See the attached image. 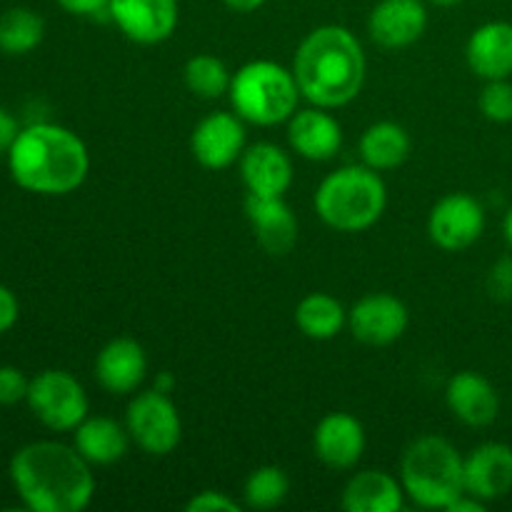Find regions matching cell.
Instances as JSON below:
<instances>
[{
    "mask_svg": "<svg viewBox=\"0 0 512 512\" xmlns=\"http://www.w3.org/2000/svg\"><path fill=\"white\" fill-rule=\"evenodd\" d=\"M178 0H110L108 18L120 33L140 45L168 40L178 28Z\"/></svg>",
    "mask_w": 512,
    "mask_h": 512,
    "instance_id": "30bf717a",
    "label": "cell"
},
{
    "mask_svg": "<svg viewBox=\"0 0 512 512\" xmlns=\"http://www.w3.org/2000/svg\"><path fill=\"white\" fill-rule=\"evenodd\" d=\"M195 160L208 170H225L245 153V125L238 113H210L190 135Z\"/></svg>",
    "mask_w": 512,
    "mask_h": 512,
    "instance_id": "8fae6325",
    "label": "cell"
},
{
    "mask_svg": "<svg viewBox=\"0 0 512 512\" xmlns=\"http://www.w3.org/2000/svg\"><path fill=\"white\" fill-rule=\"evenodd\" d=\"M290 493V480L278 465H260L248 475L243 488L245 505L253 510H273L283 505Z\"/></svg>",
    "mask_w": 512,
    "mask_h": 512,
    "instance_id": "83f0119b",
    "label": "cell"
},
{
    "mask_svg": "<svg viewBox=\"0 0 512 512\" xmlns=\"http://www.w3.org/2000/svg\"><path fill=\"white\" fill-rule=\"evenodd\" d=\"M125 428L140 450L148 455L163 458L180 445L183 423L173 400L163 390H145L135 395L128 405Z\"/></svg>",
    "mask_w": 512,
    "mask_h": 512,
    "instance_id": "ba28073f",
    "label": "cell"
},
{
    "mask_svg": "<svg viewBox=\"0 0 512 512\" xmlns=\"http://www.w3.org/2000/svg\"><path fill=\"white\" fill-rule=\"evenodd\" d=\"M10 480L33 512H80L95 495L90 463L75 445L38 440L28 443L10 460Z\"/></svg>",
    "mask_w": 512,
    "mask_h": 512,
    "instance_id": "6da1fadb",
    "label": "cell"
},
{
    "mask_svg": "<svg viewBox=\"0 0 512 512\" xmlns=\"http://www.w3.org/2000/svg\"><path fill=\"white\" fill-rule=\"evenodd\" d=\"M223 3L235 13H253V10L263 8L265 0H223Z\"/></svg>",
    "mask_w": 512,
    "mask_h": 512,
    "instance_id": "8d00e7d4",
    "label": "cell"
},
{
    "mask_svg": "<svg viewBox=\"0 0 512 512\" xmlns=\"http://www.w3.org/2000/svg\"><path fill=\"white\" fill-rule=\"evenodd\" d=\"M405 490L400 480L385 470H363L343 488V505L348 512H398L403 510Z\"/></svg>",
    "mask_w": 512,
    "mask_h": 512,
    "instance_id": "7402d4cb",
    "label": "cell"
},
{
    "mask_svg": "<svg viewBox=\"0 0 512 512\" xmlns=\"http://www.w3.org/2000/svg\"><path fill=\"white\" fill-rule=\"evenodd\" d=\"M148 373V355L133 338H115L95 358V378L108 393L128 395Z\"/></svg>",
    "mask_w": 512,
    "mask_h": 512,
    "instance_id": "d6986e66",
    "label": "cell"
},
{
    "mask_svg": "<svg viewBox=\"0 0 512 512\" xmlns=\"http://www.w3.org/2000/svg\"><path fill=\"white\" fill-rule=\"evenodd\" d=\"M188 512H240L238 500L230 498L228 493H220V490H203V493H195L193 498L185 503Z\"/></svg>",
    "mask_w": 512,
    "mask_h": 512,
    "instance_id": "4dcf8cb0",
    "label": "cell"
},
{
    "mask_svg": "<svg viewBox=\"0 0 512 512\" xmlns=\"http://www.w3.org/2000/svg\"><path fill=\"white\" fill-rule=\"evenodd\" d=\"M60 8L78 18H108L110 0H58Z\"/></svg>",
    "mask_w": 512,
    "mask_h": 512,
    "instance_id": "d6a6232c",
    "label": "cell"
},
{
    "mask_svg": "<svg viewBox=\"0 0 512 512\" xmlns=\"http://www.w3.org/2000/svg\"><path fill=\"white\" fill-rule=\"evenodd\" d=\"M293 75L305 100L325 110L343 108L363 90V45L343 25H320L300 43Z\"/></svg>",
    "mask_w": 512,
    "mask_h": 512,
    "instance_id": "7a4b0ae2",
    "label": "cell"
},
{
    "mask_svg": "<svg viewBox=\"0 0 512 512\" xmlns=\"http://www.w3.org/2000/svg\"><path fill=\"white\" fill-rule=\"evenodd\" d=\"M470 70L483 80H500L512 75V23L490 20L473 30L465 48Z\"/></svg>",
    "mask_w": 512,
    "mask_h": 512,
    "instance_id": "44dd1931",
    "label": "cell"
},
{
    "mask_svg": "<svg viewBox=\"0 0 512 512\" xmlns=\"http://www.w3.org/2000/svg\"><path fill=\"white\" fill-rule=\"evenodd\" d=\"M8 170L28 193L68 195L85 183L90 155L73 130L55 123H30L8 150Z\"/></svg>",
    "mask_w": 512,
    "mask_h": 512,
    "instance_id": "3957f363",
    "label": "cell"
},
{
    "mask_svg": "<svg viewBox=\"0 0 512 512\" xmlns=\"http://www.w3.org/2000/svg\"><path fill=\"white\" fill-rule=\"evenodd\" d=\"M503 233H505V240H508V245L512 248V208L505 213V220H503Z\"/></svg>",
    "mask_w": 512,
    "mask_h": 512,
    "instance_id": "74e56055",
    "label": "cell"
},
{
    "mask_svg": "<svg viewBox=\"0 0 512 512\" xmlns=\"http://www.w3.org/2000/svg\"><path fill=\"white\" fill-rule=\"evenodd\" d=\"M230 103L243 120L253 125H278L298 110L300 88L293 70L273 60H253L230 80Z\"/></svg>",
    "mask_w": 512,
    "mask_h": 512,
    "instance_id": "8992f818",
    "label": "cell"
},
{
    "mask_svg": "<svg viewBox=\"0 0 512 512\" xmlns=\"http://www.w3.org/2000/svg\"><path fill=\"white\" fill-rule=\"evenodd\" d=\"M75 450L88 460L90 465H113L125 458L130 445L128 428L113 418H85L78 428L73 430Z\"/></svg>",
    "mask_w": 512,
    "mask_h": 512,
    "instance_id": "603a6c76",
    "label": "cell"
},
{
    "mask_svg": "<svg viewBox=\"0 0 512 512\" xmlns=\"http://www.w3.org/2000/svg\"><path fill=\"white\" fill-rule=\"evenodd\" d=\"M488 290L495 300H512V255L493 265L488 275Z\"/></svg>",
    "mask_w": 512,
    "mask_h": 512,
    "instance_id": "1f68e13d",
    "label": "cell"
},
{
    "mask_svg": "<svg viewBox=\"0 0 512 512\" xmlns=\"http://www.w3.org/2000/svg\"><path fill=\"white\" fill-rule=\"evenodd\" d=\"M315 455L333 470H348L358 465L365 453V428L355 415L330 413L313 433Z\"/></svg>",
    "mask_w": 512,
    "mask_h": 512,
    "instance_id": "9a60e30c",
    "label": "cell"
},
{
    "mask_svg": "<svg viewBox=\"0 0 512 512\" xmlns=\"http://www.w3.org/2000/svg\"><path fill=\"white\" fill-rule=\"evenodd\" d=\"M428 3L440 5V8H453V5H460L463 0H428Z\"/></svg>",
    "mask_w": 512,
    "mask_h": 512,
    "instance_id": "f35d334b",
    "label": "cell"
},
{
    "mask_svg": "<svg viewBox=\"0 0 512 512\" xmlns=\"http://www.w3.org/2000/svg\"><path fill=\"white\" fill-rule=\"evenodd\" d=\"M400 483L420 508L448 510L465 493V458L445 438L423 435L405 450Z\"/></svg>",
    "mask_w": 512,
    "mask_h": 512,
    "instance_id": "277c9868",
    "label": "cell"
},
{
    "mask_svg": "<svg viewBox=\"0 0 512 512\" xmlns=\"http://www.w3.org/2000/svg\"><path fill=\"white\" fill-rule=\"evenodd\" d=\"M30 380L15 365H0V405H18L28 398Z\"/></svg>",
    "mask_w": 512,
    "mask_h": 512,
    "instance_id": "f546056e",
    "label": "cell"
},
{
    "mask_svg": "<svg viewBox=\"0 0 512 512\" xmlns=\"http://www.w3.org/2000/svg\"><path fill=\"white\" fill-rule=\"evenodd\" d=\"M480 113L490 123H510L512 120V83L508 78L488 80L480 93Z\"/></svg>",
    "mask_w": 512,
    "mask_h": 512,
    "instance_id": "f1b7e54d",
    "label": "cell"
},
{
    "mask_svg": "<svg viewBox=\"0 0 512 512\" xmlns=\"http://www.w3.org/2000/svg\"><path fill=\"white\" fill-rule=\"evenodd\" d=\"M360 155H363V163L373 170L398 168L410 155L408 130L390 120L373 123L360 138Z\"/></svg>",
    "mask_w": 512,
    "mask_h": 512,
    "instance_id": "cb8c5ba5",
    "label": "cell"
},
{
    "mask_svg": "<svg viewBox=\"0 0 512 512\" xmlns=\"http://www.w3.org/2000/svg\"><path fill=\"white\" fill-rule=\"evenodd\" d=\"M288 140L290 148L300 158L323 163V160L335 158V153L343 145V128L333 115L325 113V108L315 105V108L295 110L290 115Z\"/></svg>",
    "mask_w": 512,
    "mask_h": 512,
    "instance_id": "ffe728a7",
    "label": "cell"
},
{
    "mask_svg": "<svg viewBox=\"0 0 512 512\" xmlns=\"http://www.w3.org/2000/svg\"><path fill=\"white\" fill-rule=\"evenodd\" d=\"M245 215H248L255 240L270 255H288L298 243V218L283 198L248 193Z\"/></svg>",
    "mask_w": 512,
    "mask_h": 512,
    "instance_id": "e0dca14e",
    "label": "cell"
},
{
    "mask_svg": "<svg viewBox=\"0 0 512 512\" xmlns=\"http://www.w3.org/2000/svg\"><path fill=\"white\" fill-rule=\"evenodd\" d=\"M183 78L190 93L205 100H215L228 93L233 75L228 73L223 60L215 58V55L200 53L185 63Z\"/></svg>",
    "mask_w": 512,
    "mask_h": 512,
    "instance_id": "4316f807",
    "label": "cell"
},
{
    "mask_svg": "<svg viewBox=\"0 0 512 512\" xmlns=\"http://www.w3.org/2000/svg\"><path fill=\"white\" fill-rule=\"evenodd\" d=\"M20 130L23 128H20V123L15 120V115H10L8 110L0 108V153H8Z\"/></svg>",
    "mask_w": 512,
    "mask_h": 512,
    "instance_id": "e575fe53",
    "label": "cell"
},
{
    "mask_svg": "<svg viewBox=\"0 0 512 512\" xmlns=\"http://www.w3.org/2000/svg\"><path fill=\"white\" fill-rule=\"evenodd\" d=\"M388 190L378 170L368 165H345L320 183L315 210L325 225L340 233H360L373 228L385 213Z\"/></svg>",
    "mask_w": 512,
    "mask_h": 512,
    "instance_id": "5b68a950",
    "label": "cell"
},
{
    "mask_svg": "<svg viewBox=\"0 0 512 512\" xmlns=\"http://www.w3.org/2000/svg\"><path fill=\"white\" fill-rule=\"evenodd\" d=\"M428 28L423 0H380L368 18V33L378 45L390 50L418 43Z\"/></svg>",
    "mask_w": 512,
    "mask_h": 512,
    "instance_id": "4fadbf2b",
    "label": "cell"
},
{
    "mask_svg": "<svg viewBox=\"0 0 512 512\" xmlns=\"http://www.w3.org/2000/svg\"><path fill=\"white\" fill-rule=\"evenodd\" d=\"M295 323L310 340H330L348 323V313L333 295L310 293L295 308Z\"/></svg>",
    "mask_w": 512,
    "mask_h": 512,
    "instance_id": "d4e9b609",
    "label": "cell"
},
{
    "mask_svg": "<svg viewBox=\"0 0 512 512\" xmlns=\"http://www.w3.org/2000/svg\"><path fill=\"white\" fill-rule=\"evenodd\" d=\"M512 490V448L483 443L465 458V493L483 503L505 498Z\"/></svg>",
    "mask_w": 512,
    "mask_h": 512,
    "instance_id": "5bb4252c",
    "label": "cell"
},
{
    "mask_svg": "<svg viewBox=\"0 0 512 512\" xmlns=\"http://www.w3.org/2000/svg\"><path fill=\"white\" fill-rule=\"evenodd\" d=\"M25 400L35 418L55 433L75 430L88 418V395L68 370H43L30 378Z\"/></svg>",
    "mask_w": 512,
    "mask_h": 512,
    "instance_id": "52a82bcc",
    "label": "cell"
},
{
    "mask_svg": "<svg viewBox=\"0 0 512 512\" xmlns=\"http://www.w3.org/2000/svg\"><path fill=\"white\" fill-rule=\"evenodd\" d=\"M45 23L35 10L10 8L0 15V53L28 55L43 43Z\"/></svg>",
    "mask_w": 512,
    "mask_h": 512,
    "instance_id": "484cf974",
    "label": "cell"
},
{
    "mask_svg": "<svg viewBox=\"0 0 512 512\" xmlns=\"http://www.w3.org/2000/svg\"><path fill=\"white\" fill-rule=\"evenodd\" d=\"M240 175L248 193L283 198L293 183V163L275 143H255L240 155Z\"/></svg>",
    "mask_w": 512,
    "mask_h": 512,
    "instance_id": "ac0fdd59",
    "label": "cell"
},
{
    "mask_svg": "<svg viewBox=\"0 0 512 512\" xmlns=\"http://www.w3.org/2000/svg\"><path fill=\"white\" fill-rule=\"evenodd\" d=\"M18 315H20L18 298H15L13 290L0 285V335L8 333V330L18 323Z\"/></svg>",
    "mask_w": 512,
    "mask_h": 512,
    "instance_id": "836d02e7",
    "label": "cell"
},
{
    "mask_svg": "<svg viewBox=\"0 0 512 512\" xmlns=\"http://www.w3.org/2000/svg\"><path fill=\"white\" fill-rule=\"evenodd\" d=\"M410 315L400 298L390 293H370L350 308V333L365 345H390L403 338Z\"/></svg>",
    "mask_w": 512,
    "mask_h": 512,
    "instance_id": "7c38bea8",
    "label": "cell"
},
{
    "mask_svg": "<svg viewBox=\"0 0 512 512\" xmlns=\"http://www.w3.org/2000/svg\"><path fill=\"white\" fill-rule=\"evenodd\" d=\"M445 400H448L450 413L470 428H488L498 420V390L488 378L473 373V370H463L450 378L448 388H445Z\"/></svg>",
    "mask_w": 512,
    "mask_h": 512,
    "instance_id": "2e32d148",
    "label": "cell"
},
{
    "mask_svg": "<svg viewBox=\"0 0 512 512\" xmlns=\"http://www.w3.org/2000/svg\"><path fill=\"white\" fill-rule=\"evenodd\" d=\"M485 505H488V503L478 500V498H475V495L463 493L458 500H455L453 505H450L448 512H483Z\"/></svg>",
    "mask_w": 512,
    "mask_h": 512,
    "instance_id": "d590c367",
    "label": "cell"
},
{
    "mask_svg": "<svg viewBox=\"0 0 512 512\" xmlns=\"http://www.w3.org/2000/svg\"><path fill=\"white\" fill-rule=\"evenodd\" d=\"M485 230V210L473 195L450 193L433 205L428 218V235L448 253L470 248Z\"/></svg>",
    "mask_w": 512,
    "mask_h": 512,
    "instance_id": "9c48e42d",
    "label": "cell"
}]
</instances>
